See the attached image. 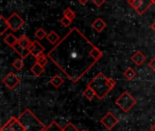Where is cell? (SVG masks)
<instances>
[{
	"label": "cell",
	"mask_w": 155,
	"mask_h": 131,
	"mask_svg": "<svg viewBox=\"0 0 155 131\" xmlns=\"http://www.w3.org/2000/svg\"><path fill=\"white\" fill-rule=\"evenodd\" d=\"M12 66H13V67H14L15 69H16V70H21V69L24 67L25 63H24V61H23L21 58H17V59H15V60L13 62Z\"/></svg>",
	"instance_id": "26"
},
{
	"label": "cell",
	"mask_w": 155,
	"mask_h": 131,
	"mask_svg": "<svg viewBox=\"0 0 155 131\" xmlns=\"http://www.w3.org/2000/svg\"><path fill=\"white\" fill-rule=\"evenodd\" d=\"M124 77H125L128 80H132V79H134V78L136 77V72H135L132 67H128V68L124 71Z\"/></svg>",
	"instance_id": "23"
},
{
	"label": "cell",
	"mask_w": 155,
	"mask_h": 131,
	"mask_svg": "<svg viewBox=\"0 0 155 131\" xmlns=\"http://www.w3.org/2000/svg\"><path fill=\"white\" fill-rule=\"evenodd\" d=\"M7 24H8L9 29H11L14 32H16L22 27V26L25 24V21L17 13H13L7 18Z\"/></svg>",
	"instance_id": "6"
},
{
	"label": "cell",
	"mask_w": 155,
	"mask_h": 131,
	"mask_svg": "<svg viewBox=\"0 0 155 131\" xmlns=\"http://www.w3.org/2000/svg\"><path fill=\"white\" fill-rule=\"evenodd\" d=\"M115 104L124 113H127V112H129L136 105V100H135V98L128 91H124L115 100Z\"/></svg>",
	"instance_id": "4"
},
{
	"label": "cell",
	"mask_w": 155,
	"mask_h": 131,
	"mask_svg": "<svg viewBox=\"0 0 155 131\" xmlns=\"http://www.w3.org/2000/svg\"><path fill=\"white\" fill-rule=\"evenodd\" d=\"M31 52V55H33L35 57H36L38 55H40L41 53H43L45 51V47L38 42V41H34L32 46L28 48Z\"/></svg>",
	"instance_id": "10"
},
{
	"label": "cell",
	"mask_w": 155,
	"mask_h": 131,
	"mask_svg": "<svg viewBox=\"0 0 155 131\" xmlns=\"http://www.w3.org/2000/svg\"><path fill=\"white\" fill-rule=\"evenodd\" d=\"M18 46L21 47L22 48H25V49H28L32 44H33V41H31L26 36H22L20 38H18V42H17Z\"/></svg>",
	"instance_id": "13"
},
{
	"label": "cell",
	"mask_w": 155,
	"mask_h": 131,
	"mask_svg": "<svg viewBox=\"0 0 155 131\" xmlns=\"http://www.w3.org/2000/svg\"><path fill=\"white\" fill-rule=\"evenodd\" d=\"M89 0H78V2L81 4V5H86L88 3Z\"/></svg>",
	"instance_id": "31"
},
{
	"label": "cell",
	"mask_w": 155,
	"mask_h": 131,
	"mask_svg": "<svg viewBox=\"0 0 155 131\" xmlns=\"http://www.w3.org/2000/svg\"><path fill=\"white\" fill-rule=\"evenodd\" d=\"M4 41H5V44H7V46H9L10 47L13 48L17 44L18 38L15 36H14L13 34H8L6 36L4 37Z\"/></svg>",
	"instance_id": "14"
},
{
	"label": "cell",
	"mask_w": 155,
	"mask_h": 131,
	"mask_svg": "<svg viewBox=\"0 0 155 131\" xmlns=\"http://www.w3.org/2000/svg\"><path fill=\"white\" fill-rule=\"evenodd\" d=\"M115 85V80L111 78H106L104 73L100 72L93 80L90 81L87 87L91 88L94 91L96 97L99 99H103L109 94L110 91L113 90Z\"/></svg>",
	"instance_id": "2"
},
{
	"label": "cell",
	"mask_w": 155,
	"mask_h": 131,
	"mask_svg": "<svg viewBox=\"0 0 155 131\" xmlns=\"http://www.w3.org/2000/svg\"><path fill=\"white\" fill-rule=\"evenodd\" d=\"M128 4L138 13V15H143L149 7L153 4L152 0H129Z\"/></svg>",
	"instance_id": "5"
},
{
	"label": "cell",
	"mask_w": 155,
	"mask_h": 131,
	"mask_svg": "<svg viewBox=\"0 0 155 131\" xmlns=\"http://www.w3.org/2000/svg\"><path fill=\"white\" fill-rule=\"evenodd\" d=\"M1 131H25V129L18 119L12 117L4 126H2Z\"/></svg>",
	"instance_id": "7"
},
{
	"label": "cell",
	"mask_w": 155,
	"mask_h": 131,
	"mask_svg": "<svg viewBox=\"0 0 155 131\" xmlns=\"http://www.w3.org/2000/svg\"><path fill=\"white\" fill-rule=\"evenodd\" d=\"M44 131H64V129H62L55 121H52Z\"/></svg>",
	"instance_id": "21"
},
{
	"label": "cell",
	"mask_w": 155,
	"mask_h": 131,
	"mask_svg": "<svg viewBox=\"0 0 155 131\" xmlns=\"http://www.w3.org/2000/svg\"><path fill=\"white\" fill-rule=\"evenodd\" d=\"M63 15H64V17H67V18H69V19L72 20V21H73V20L75 18V16H76L75 13H74L70 7H67V8L63 12Z\"/></svg>",
	"instance_id": "24"
},
{
	"label": "cell",
	"mask_w": 155,
	"mask_h": 131,
	"mask_svg": "<svg viewBox=\"0 0 155 131\" xmlns=\"http://www.w3.org/2000/svg\"><path fill=\"white\" fill-rule=\"evenodd\" d=\"M149 67H150V68L155 73V57L149 62Z\"/></svg>",
	"instance_id": "30"
},
{
	"label": "cell",
	"mask_w": 155,
	"mask_h": 131,
	"mask_svg": "<svg viewBox=\"0 0 155 131\" xmlns=\"http://www.w3.org/2000/svg\"><path fill=\"white\" fill-rule=\"evenodd\" d=\"M49 83L54 86L55 88H60L63 84H64V79L59 76V75H54L49 81Z\"/></svg>",
	"instance_id": "18"
},
{
	"label": "cell",
	"mask_w": 155,
	"mask_h": 131,
	"mask_svg": "<svg viewBox=\"0 0 155 131\" xmlns=\"http://www.w3.org/2000/svg\"><path fill=\"white\" fill-rule=\"evenodd\" d=\"M47 57L69 80L76 83L103 57V52L77 27H73Z\"/></svg>",
	"instance_id": "1"
},
{
	"label": "cell",
	"mask_w": 155,
	"mask_h": 131,
	"mask_svg": "<svg viewBox=\"0 0 155 131\" xmlns=\"http://www.w3.org/2000/svg\"><path fill=\"white\" fill-rule=\"evenodd\" d=\"M72 20H70L69 18H67V17H63V18H61L60 19V23L62 24V26H64V27H68L71 24H72Z\"/></svg>",
	"instance_id": "28"
},
{
	"label": "cell",
	"mask_w": 155,
	"mask_h": 131,
	"mask_svg": "<svg viewBox=\"0 0 155 131\" xmlns=\"http://www.w3.org/2000/svg\"><path fill=\"white\" fill-rule=\"evenodd\" d=\"M107 26L106 23L104 22V19H102L101 17L96 18L93 23H92V27L98 33H101L105 27Z\"/></svg>",
	"instance_id": "12"
},
{
	"label": "cell",
	"mask_w": 155,
	"mask_h": 131,
	"mask_svg": "<svg viewBox=\"0 0 155 131\" xmlns=\"http://www.w3.org/2000/svg\"><path fill=\"white\" fill-rule=\"evenodd\" d=\"M93 3H94L96 6L100 7V6H102V5L105 3V0H93Z\"/></svg>",
	"instance_id": "29"
},
{
	"label": "cell",
	"mask_w": 155,
	"mask_h": 131,
	"mask_svg": "<svg viewBox=\"0 0 155 131\" xmlns=\"http://www.w3.org/2000/svg\"><path fill=\"white\" fill-rule=\"evenodd\" d=\"M35 63H38V64H40L41 66L45 67V66L48 63V57H47V55H45L44 52L41 53L40 55H38V56L35 57Z\"/></svg>",
	"instance_id": "20"
},
{
	"label": "cell",
	"mask_w": 155,
	"mask_h": 131,
	"mask_svg": "<svg viewBox=\"0 0 155 131\" xmlns=\"http://www.w3.org/2000/svg\"><path fill=\"white\" fill-rule=\"evenodd\" d=\"M152 2H153V4H155V0H152Z\"/></svg>",
	"instance_id": "34"
},
{
	"label": "cell",
	"mask_w": 155,
	"mask_h": 131,
	"mask_svg": "<svg viewBox=\"0 0 155 131\" xmlns=\"http://www.w3.org/2000/svg\"><path fill=\"white\" fill-rule=\"evenodd\" d=\"M19 82H20V80H19L18 77L16 75H15L14 73H9L3 78V83L9 89H14L19 84Z\"/></svg>",
	"instance_id": "9"
},
{
	"label": "cell",
	"mask_w": 155,
	"mask_h": 131,
	"mask_svg": "<svg viewBox=\"0 0 155 131\" xmlns=\"http://www.w3.org/2000/svg\"><path fill=\"white\" fill-rule=\"evenodd\" d=\"M151 28H152V29H153V30L155 32V21L153 23V25L151 26Z\"/></svg>",
	"instance_id": "32"
},
{
	"label": "cell",
	"mask_w": 155,
	"mask_h": 131,
	"mask_svg": "<svg viewBox=\"0 0 155 131\" xmlns=\"http://www.w3.org/2000/svg\"><path fill=\"white\" fill-rule=\"evenodd\" d=\"M83 95H84V97L85 98H87L88 100H92L94 97H96L94 91L91 88H89V87H87V88H85V90L84 91Z\"/></svg>",
	"instance_id": "22"
},
{
	"label": "cell",
	"mask_w": 155,
	"mask_h": 131,
	"mask_svg": "<svg viewBox=\"0 0 155 131\" xmlns=\"http://www.w3.org/2000/svg\"><path fill=\"white\" fill-rule=\"evenodd\" d=\"M81 131H87L86 129H83V130H81Z\"/></svg>",
	"instance_id": "35"
},
{
	"label": "cell",
	"mask_w": 155,
	"mask_h": 131,
	"mask_svg": "<svg viewBox=\"0 0 155 131\" xmlns=\"http://www.w3.org/2000/svg\"><path fill=\"white\" fill-rule=\"evenodd\" d=\"M101 123L109 130H112L117 124H118V119L112 113V112H108L106 113L102 119L100 120Z\"/></svg>",
	"instance_id": "8"
},
{
	"label": "cell",
	"mask_w": 155,
	"mask_h": 131,
	"mask_svg": "<svg viewBox=\"0 0 155 131\" xmlns=\"http://www.w3.org/2000/svg\"><path fill=\"white\" fill-rule=\"evenodd\" d=\"M25 131H44L46 127L35 117L30 109H25L18 118Z\"/></svg>",
	"instance_id": "3"
},
{
	"label": "cell",
	"mask_w": 155,
	"mask_h": 131,
	"mask_svg": "<svg viewBox=\"0 0 155 131\" xmlns=\"http://www.w3.org/2000/svg\"><path fill=\"white\" fill-rule=\"evenodd\" d=\"M35 36L37 39H39V40H42V39H44L45 37L47 36V34H46V32H45L43 28H38V29L35 32Z\"/></svg>",
	"instance_id": "25"
},
{
	"label": "cell",
	"mask_w": 155,
	"mask_h": 131,
	"mask_svg": "<svg viewBox=\"0 0 155 131\" xmlns=\"http://www.w3.org/2000/svg\"><path fill=\"white\" fill-rule=\"evenodd\" d=\"M7 29H9V26L7 24V19H5L4 17V16L1 15L0 16V35L3 36Z\"/></svg>",
	"instance_id": "19"
},
{
	"label": "cell",
	"mask_w": 155,
	"mask_h": 131,
	"mask_svg": "<svg viewBox=\"0 0 155 131\" xmlns=\"http://www.w3.org/2000/svg\"><path fill=\"white\" fill-rule=\"evenodd\" d=\"M146 56H144L143 54V52L142 51H136L133 56H132V57H131V59H132V61L135 64V65H137V66H142L145 61H146Z\"/></svg>",
	"instance_id": "11"
},
{
	"label": "cell",
	"mask_w": 155,
	"mask_h": 131,
	"mask_svg": "<svg viewBox=\"0 0 155 131\" xmlns=\"http://www.w3.org/2000/svg\"><path fill=\"white\" fill-rule=\"evenodd\" d=\"M46 39L49 43H51L52 45H55L60 41V36L54 32V31H51L49 34H47Z\"/></svg>",
	"instance_id": "16"
},
{
	"label": "cell",
	"mask_w": 155,
	"mask_h": 131,
	"mask_svg": "<svg viewBox=\"0 0 155 131\" xmlns=\"http://www.w3.org/2000/svg\"><path fill=\"white\" fill-rule=\"evenodd\" d=\"M13 49L23 58V59H25V58H26L30 54H31V52H30V50L29 49H25V48H22L21 47H19L18 46V44H16L14 47H13Z\"/></svg>",
	"instance_id": "15"
},
{
	"label": "cell",
	"mask_w": 155,
	"mask_h": 131,
	"mask_svg": "<svg viewBox=\"0 0 155 131\" xmlns=\"http://www.w3.org/2000/svg\"><path fill=\"white\" fill-rule=\"evenodd\" d=\"M31 72H32L35 76L40 77V76L45 72V67L41 66V65L38 64V63H35V64L32 66V67H31Z\"/></svg>",
	"instance_id": "17"
},
{
	"label": "cell",
	"mask_w": 155,
	"mask_h": 131,
	"mask_svg": "<svg viewBox=\"0 0 155 131\" xmlns=\"http://www.w3.org/2000/svg\"><path fill=\"white\" fill-rule=\"evenodd\" d=\"M64 131H79L78 129L71 122H69L68 124L65 125V127L64 128Z\"/></svg>",
	"instance_id": "27"
},
{
	"label": "cell",
	"mask_w": 155,
	"mask_h": 131,
	"mask_svg": "<svg viewBox=\"0 0 155 131\" xmlns=\"http://www.w3.org/2000/svg\"><path fill=\"white\" fill-rule=\"evenodd\" d=\"M151 130L152 131H155V123L153 125V127L151 128Z\"/></svg>",
	"instance_id": "33"
}]
</instances>
